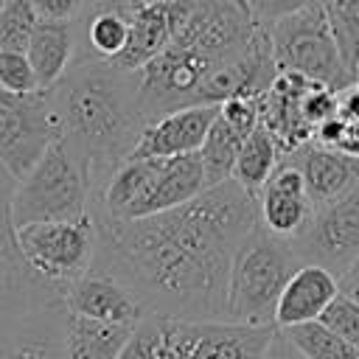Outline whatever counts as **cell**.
<instances>
[{
    "instance_id": "15",
    "label": "cell",
    "mask_w": 359,
    "mask_h": 359,
    "mask_svg": "<svg viewBox=\"0 0 359 359\" xmlns=\"http://www.w3.org/2000/svg\"><path fill=\"white\" fill-rule=\"evenodd\" d=\"M208 188L205 180V165L199 151L194 154H182V157H168L160 160L157 174L146 191V196L132 208V213L121 222H132V219H146V216H157L174 208L188 205L194 196H199Z\"/></svg>"
},
{
    "instance_id": "33",
    "label": "cell",
    "mask_w": 359,
    "mask_h": 359,
    "mask_svg": "<svg viewBox=\"0 0 359 359\" xmlns=\"http://www.w3.org/2000/svg\"><path fill=\"white\" fill-rule=\"evenodd\" d=\"M337 151H345L351 157H359V118H351V121L342 118V137H339Z\"/></svg>"
},
{
    "instance_id": "9",
    "label": "cell",
    "mask_w": 359,
    "mask_h": 359,
    "mask_svg": "<svg viewBox=\"0 0 359 359\" xmlns=\"http://www.w3.org/2000/svg\"><path fill=\"white\" fill-rule=\"evenodd\" d=\"M303 264H317L342 278L359 261V185L314 210L309 227L292 238Z\"/></svg>"
},
{
    "instance_id": "37",
    "label": "cell",
    "mask_w": 359,
    "mask_h": 359,
    "mask_svg": "<svg viewBox=\"0 0 359 359\" xmlns=\"http://www.w3.org/2000/svg\"><path fill=\"white\" fill-rule=\"evenodd\" d=\"M353 87H356V90H359V76H356V81H353Z\"/></svg>"
},
{
    "instance_id": "23",
    "label": "cell",
    "mask_w": 359,
    "mask_h": 359,
    "mask_svg": "<svg viewBox=\"0 0 359 359\" xmlns=\"http://www.w3.org/2000/svg\"><path fill=\"white\" fill-rule=\"evenodd\" d=\"M280 331L300 351L303 359H359V351L353 345H348L342 337H337L320 320L300 323V325L280 328Z\"/></svg>"
},
{
    "instance_id": "11",
    "label": "cell",
    "mask_w": 359,
    "mask_h": 359,
    "mask_svg": "<svg viewBox=\"0 0 359 359\" xmlns=\"http://www.w3.org/2000/svg\"><path fill=\"white\" fill-rule=\"evenodd\" d=\"M216 115L219 104H196L154 118L143 129L129 160H168L199 151Z\"/></svg>"
},
{
    "instance_id": "22",
    "label": "cell",
    "mask_w": 359,
    "mask_h": 359,
    "mask_svg": "<svg viewBox=\"0 0 359 359\" xmlns=\"http://www.w3.org/2000/svg\"><path fill=\"white\" fill-rule=\"evenodd\" d=\"M241 143H244V137L216 115V121H213V126H210V132L199 149L208 188L233 180V168H236V157H238Z\"/></svg>"
},
{
    "instance_id": "35",
    "label": "cell",
    "mask_w": 359,
    "mask_h": 359,
    "mask_svg": "<svg viewBox=\"0 0 359 359\" xmlns=\"http://www.w3.org/2000/svg\"><path fill=\"white\" fill-rule=\"evenodd\" d=\"M339 280H353V283H359V261H356V264H353V266H351Z\"/></svg>"
},
{
    "instance_id": "1",
    "label": "cell",
    "mask_w": 359,
    "mask_h": 359,
    "mask_svg": "<svg viewBox=\"0 0 359 359\" xmlns=\"http://www.w3.org/2000/svg\"><path fill=\"white\" fill-rule=\"evenodd\" d=\"M90 213L98 227L93 269L126 283L149 317L227 320L233 258L258 224V199L236 180L146 219L121 222L98 210Z\"/></svg>"
},
{
    "instance_id": "21",
    "label": "cell",
    "mask_w": 359,
    "mask_h": 359,
    "mask_svg": "<svg viewBox=\"0 0 359 359\" xmlns=\"http://www.w3.org/2000/svg\"><path fill=\"white\" fill-rule=\"evenodd\" d=\"M283 163V151L278 146V140L272 137V132L258 123L252 129V135L241 143L238 157H236V168H233V180L252 196L258 199L264 185L272 180V174L280 168Z\"/></svg>"
},
{
    "instance_id": "18",
    "label": "cell",
    "mask_w": 359,
    "mask_h": 359,
    "mask_svg": "<svg viewBox=\"0 0 359 359\" xmlns=\"http://www.w3.org/2000/svg\"><path fill=\"white\" fill-rule=\"evenodd\" d=\"M79 50V34L73 20H39L31 42L25 48L34 73L39 79V90H50L76 62Z\"/></svg>"
},
{
    "instance_id": "31",
    "label": "cell",
    "mask_w": 359,
    "mask_h": 359,
    "mask_svg": "<svg viewBox=\"0 0 359 359\" xmlns=\"http://www.w3.org/2000/svg\"><path fill=\"white\" fill-rule=\"evenodd\" d=\"M39 20H76L87 0H31Z\"/></svg>"
},
{
    "instance_id": "6",
    "label": "cell",
    "mask_w": 359,
    "mask_h": 359,
    "mask_svg": "<svg viewBox=\"0 0 359 359\" xmlns=\"http://www.w3.org/2000/svg\"><path fill=\"white\" fill-rule=\"evenodd\" d=\"M17 244L28 266L48 283L67 292L81 280L95 261L98 227L93 213L73 222H39L17 227Z\"/></svg>"
},
{
    "instance_id": "14",
    "label": "cell",
    "mask_w": 359,
    "mask_h": 359,
    "mask_svg": "<svg viewBox=\"0 0 359 359\" xmlns=\"http://www.w3.org/2000/svg\"><path fill=\"white\" fill-rule=\"evenodd\" d=\"M258 219L269 233L280 238H297L314 219V205L309 199L306 180L292 160L283 157L280 168L264 185L258 196Z\"/></svg>"
},
{
    "instance_id": "3",
    "label": "cell",
    "mask_w": 359,
    "mask_h": 359,
    "mask_svg": "<svg viewBox=\"0 0 359 359\" xmlns=\"http://www.w3.org/2000/svg\"><path fill=\"white\" fill-rule=\"evenodd\" d=\"M303 266L292 238L269 233L261 219L241 241L227 289V320L241 325H275L278 300L289 278ZM278 328V325H275Z\"/></svg>"
},
{
    "instance_id": "29",
    "label": "cell",
    "mask_w": 359,
    "mask_h": 359,
    "mask_svg": "<svg viewBox=\"0 0 359 359\" xmlns=\"http://www.w3.org/2000/svg\"><path fill=\"white\" fill-rule=\"evenodd\" d=\"M219 118L224 123H230L247 140L252 135V129L261 123V109H258V101L255 98L236 95V98H227V101L219 104Z\"/></svg>"
},
{
    "instance_id": "25",
    "label": "cell",
    "mask_w": 359,
    "mask_h": 359,
    "mask_svg": "<svg viewBox=\"0 0 359 359\" xmlns=\"http://www.w3.org/2000/svg\"><path fill=\"white\" fill-rule=\"evenodd\" d=\"M39 14L31 0H6L0 11V50H25Z\"/></svg>"
},
{
    "instance_id": "36",
    "label": "cell",
    "mask_w": 359,
    "mask_h": 359,
    "mask_svg": "<svg viewBox=\"0 0 359 359\" xmlns=\"http://www.w3.org/2000/svg\"><path fill=\"white\" fill-rule=\"evenodd\" d=\"M165 359H180V356H177V353H171V351H168V345H165Z\"/></svg>"
},
{
    "instance_id": "10",
    "label": "cell",
    "mask_w": 359,
    "mask_h": 359,
    "mask_svg": "<svg viewBox=\"0 0 359 359\" xmlns=\"http://www.w3.org/2000/svg\"><path fill=\"white\" fill-rule=\"evenodd\" d=\"M275 331V325H241L230 320H165V345L180 359H264Z\"/></svg>"
},
{
    "instance_id": "2",
    "label": "cell",
    "mask_w": 359,
    "mask_h": 359,
    "mask_svg": "<svg viewBox=\"0 0 359 359\" xmlns=\"http://www.w3.org/2000/svg\"><path fill=\"white\" fill-rule=\"evenodd\" d=\"M45 95L62 140L87 160L98 196L112 171L132 157L149 126L137 73H126L104 59H81Z\"/></svg>"
},
{
    "instance_id": "38",
    "label": "cell",
    "mask_w": 359,
    "mask_h": 359,
    "mask_svg": "<svg viewBox=\"0 0 359 359\" xmlns=\"http://www.w3.org/2000/svg\"><path fill=\"white\" fill-rule=\"evenodd\" d=\"M3 6H6V0H0V11H3Z\"/></svg>"
},
{
    "instance_id": "5",
    "label": "cell",
    "mask_w": 359,
    "mask_h": 359,
    "mask_svg": "<svg viewBox=\"0 0 359 359\" xmlns=\"http://www.w3.org/2000/svg\"><path fill=\"white\" fill-rule=\"evenodd\" d=\"M266 31L280 73H297L334 93H342L356 81V76L342 62L325 17V6H314L286 20H278Z\"/></svg>"
},
{
    "instance_id": "16",
    "label": "cell",
    "mask_w": 359,
    "mask_h": 359,
    "mask_svg": "<svg viewBox=\"0 0 359 359\" xmlns=\"http://www.w3.org/2000/svg\"><path fill=\"white\" fill-rule=\"evenodd\" d=\"M286 160H292L300 168L314 210L345 196L353 185H359V157H351L345 151L309 143L300 151L289 154Z\"/></svg>"
},
{
    "instance_id": "26",
    "label": "cell",
    "mask_w": 359,
    "mask_h": 359,
    "mask_svg": "<svg viewBox=\"0 0 359 359\" xmlns=\"http://www.w3.org/2000/svg\"><path fill=\"white\" fill-rule=\"evenodd\" d=\"M0 90L14 95H34L39 90V79L25 50H0Z\"/></svg>"
},
{
    "instance_id": "7",
    "label": "cell",
    "mask_w": 359,
    "mask_h": 359,
    "mask_svg": "<svg viewBox=\"0 0 359 359\" xmlns=\"http://www.w3.org/2000/svg\"><path fill=\"white\" fill-rule=\"evenodd\" d=\"M14 191L17 180L0 165V320L65 303V289L39 278L22 258L11 213Z\"/></svg>"
},
{
    "instance_id": "20",
    "label": "cell",
    "mask_w": 359,
    "mask_h": 359,
    "mask_svg": "<svg viewBox=\"0 0 359 359\" xmlns=\"http://www.w3.org/2000/svg\"><path fill=\"white\" fill-rule=\"evenodd\" d=\"M137 325L98 323L67 311L65 320V359H118Z\"/></svg>"
},
{
    "instance_id": "17",
    "label": "cell",
    "mask_w": 359,
    "mask_h": 359,
    "mask_svg": "<svg viewBox=\"0 0 359 359\" xmlns=\"http://www.w3.org/2000/svg\"><path fill=\"white\" fill-rule=\"evenodd\" d=\"M339 292H342L339 278L334 272H328L325 266H317V264H303L289 278V283H286V289L278 300L275 325L278 328H292V325H300V323L320 320Z\"/></svg>"
},
{
    "instance_id": "30",
    "label": "cell",
    "mask_w": 359,
    "mask_h": 359,
    "mask_svg": "<svg viewBox=\"0 0 359 359\" xmlns=\"http://www.w3.org/2000/svg\"><path fill=\"white\" fill-rule=\"evenodd\" d=\"M252 17L258 25L269 28L275 25L278 20H286L292 14H300L306 8H314V6H323V0H247Z\"/></svg>"
},
{
    "instance_id": "4",
    "label": "cell",
    "mask_w": 359,
    "mask_h": 359,
    "mask_svg": "<svg viewBox=\"0 0 359 359\" xmlns=\"http://www.w3.org/2000/svg\"><path fill=\"white\" fill-rule=\"evenodd\" d=\"M95 196L87 160L73 151L62 137L42 154L28 177L17 182L11 213L14 224L39 222H73L90 213Z\"/></svg>"
},
{
    "instance_id": "13",
    "label": "cell",
    "mask_w": 359,
    "mask_h": 359,
    "mask_svg": "<svg viewBox=\"0 0 359 359\" xmlns=\"http://www.w3.org/2000/svg\"><path fill=\"white\" fill-rule=\"evenodd\" d=\"M65 303L0 320V359H65Z\"/></svg>"
},
{
    "instance_id": "24",
    "label": "cell",
    "mask_w": 359,
    "mask_h": 359,
    "mask_svg": "<svg viewBox=\"0 0 359 359\" xmlns=\"http://www.w3.org/2000/svg\"><path fill=\"white\" fill-rule=\"evenodd\" d=\"M342 62L359 76V0H323Z\"/></svg>"
},
{
    "instance_id": "34",
    "label": "cell",
    "mask_w": 359,
    "mask_h": 359,
    "mask_svg": "<svg viewBox=\"0 0 359 359\" xmlns=\"http://www.w3.org/2000/svg\"><path fill=\"white\" fill-rule=\"evenodd\" d=\"M339 289H342L348 297H353V300L359 303V283H353V280H339Z\"/></svg>"
},
{
    "instance_id": "32",
    "label": "cell",
    "mask_w": 359,
    "mask_h": 359,
    "mask_svg": "<svg viewBox=\"0 0 359 359\" xmlns=\"http://www.w3.org/2000/svg\"><path fill=\"white\" fill-rule=\"evenodd\" d=\"M264 359H303V356H300V351L286 339V334L278 328L275 337H272V342H269V348H266V353H264Z\"/></svg>"
},
{
    "instance_id": "12",
    "label": "cell",
    "mask_w": 359,
    "mask_h": 359,
    "mask_svg": "<svg viewBox=\"0 0 359 359\" xmlns=\"http://www.w3.org/2000/svg\"><path fill=\"white\" fill-rule=\"evenodd\" d=\"M65 306L76 317L118 323V325H137L149 317L126 283H121L115 275L95 272V269H90L81 280L67 286Z\"/></svg>"
},
{
    "instance_id": "19",
    "label": "cell",
    "mask_w": 359,
    "mask_h": 359,
    "mask_svg": "<svg viewBox=\"0 0 359 359\" xmlns=\"http://www.w3.org/2000/svg\"><path fill=\"white\" fill-rule=\"evenodd\" d=\"M171 45V17L165 0H146L129 17V42L112 62L126 73H140Z\"/></svg>"
},
{
    "instance_id": "8",
    "label": "cell",
    "mask_w": 359,
    "mask_h": 359,
    "mask_svg": "<svg viewBox=\"0 0 359 359\" xmlns=\"http://www.w3.org/2000/svg\"><path fill=\"white\" fill-rule=\"evenodd\" d=\"M62 137L48 95H14L0 90V165L20 182Z\"/></svg>"
},
{
    "instance_id": "28",
    "label": "cell",
    "mask_w": 359,
    "mask_h": 359,
    "mask_svg": "<svg viewBox=\"0 0 359 359\" xmlns=\"http://www.w3.org/2000/svg\"><path fill=\"white\" fill-rule=\"evenodd\" d=\"M320 323L328 325L337 337H342L348 345H353L359 351V303L353 297L339 292L334 297V303L325 309V314L320 317Z\"/></svg>"
},
{
    "instance_id": "27",
    "label": "cell",
    "mask_w": 359,
    "mask_h": 359,
    "mask_svg": "<svg viewBox=\"0 0 359 359\" xmlns=\"http://www.w3.org/2000/svg\"><path fill=\"white\" fill-rule=\"evenodd\" d=\"M118 359H165V320L146 317L137 323Z\"/></svg>"
}]
</instances>
